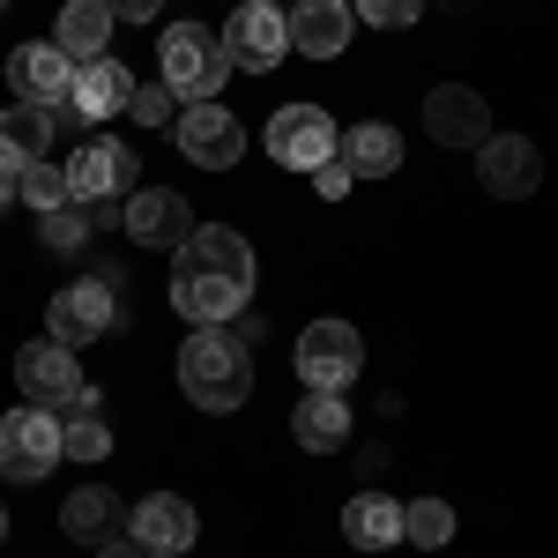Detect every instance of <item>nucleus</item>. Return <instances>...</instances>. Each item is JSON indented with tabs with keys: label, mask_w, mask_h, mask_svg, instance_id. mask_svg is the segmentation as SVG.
<instances>
[{
	"label": "nucleus",
	"mask_w": 558,
	"mask_h": 558,
	"mask_svg": "<svg viewBox=\"0 0 558 558\" xmlns=\"http://www.w3.org/2000/svg\"><path fill=\"white\" fill-rule=\"evenodd\" d=\"M179 387H186L194 410L231 417V410L254 395V357H246L239 336H223V328H194V336L179 343Z\"/></svg>",
	"instance_id": "nucleus-1"
},
{
	"label": "nucleus",
	"mask_w": 558,
	"mask_h": 558,
	"mask_svg": "<svg viewBox=\"0 0 558 558\" xmlns=\"http://www.w3.org/2000/svg\"><path fill=\"white\" fill-rule=\"evenodd\" d=\"M157 60H165V75H157V83L172 89L179 105H209L216 89L231 83V52H223V38L202 31V23H172L165 45H157Z\"/></svg>",
	"instance_id": "nucleus-2"
},
{
	"label": "nucleus",
	"mask_w": 558,
	"mask_h": 558,
	"mask_svg": "<svg viewBox=\"0 0 558 558\" xmlns=\"http://www.w3.org/2000/svg\"><path fill=\"white\" fill-rule=\"evenodd\" d=\"M120 276H83V283H60L52 291V305H45V336L52 343H68L75 357H83L112 320H120V291H112Z\"/></svg>",
	"instance_id": "nucleus-3"
},
{
	"label": "nucleus",
	"mask_w": 558,
	"mask_h": 558,
	"mask_svg": "<svg viewBox=\"0 0 558 558\" xmlns=\"http://www.w3.org/2000/svg\"><path fill=\"white\" fill-rule=\"evenodd\" d=\"M216 38L231 52V68H246V75H276V68L291 60V23H283V8H268V0H239Z\"/></svg>",
	"instance_id": "nucleus-4"
},
{
	"label": "nucleus",
	"mask_w": 558,
	"mask_h": 558,
	"mask_svg": "<svg viewBox=\"0 0 558 558\" xmlns=\"http://www.w3.org/2000/svg\"><path fill=\"white\" fill-rule=\"evenodd\" d=\"M357 373H365V343L350 320H313L299 336V380L313 395H343V387H357Z\"/></svg>",
	"instance_id": "nucleus-5"
},
{
	"label": "nucleus",
	"mask_w": 558,
	"mask_h": 558,
	"mask_svg": "<svg viewBox=\"0 0 558 558\" xmlns=\"http://www.w3.org/2000/svg\"><path fill=\"white\" fill-rule=\"evenodd\" d=\"M52 462H60V417L38 410V402L8 410V417H0V476L38 484V476H52Z\"/></svg>",
	"instance_id": "nucleus-6"
},
{
	"label": "nucleus",
	"mask_w": 558,
	"mask_h": 558,
	"mask_svg": "<svg viewBox=\"0 0 558 558\" xmlns=\"http://www.w3.org/2000/svg\"><path fill=\"white\" fill-rule=\"evenodd\" d=\"M179 128V149H186V165H202V172H231L239 157H246V128H239V112L231 105H186L172 120Z\"/></svg>",
	"instance_id": "nucleus-7"
},
{
	"label": "nucleus",
	"mask_w": 558,
	"mask_h": 558,
	"mask_svg": "<svg viewBox=\"0 0 558 558\" xmlns=\"http://www.w3.org/2000/svg\"><path fill=\"white\" fill-rule=\"evenodd\" d=\"M268 157L291 165V172L328 165V157H336V120H328L320 105H276V120H268Z\"/></svg>",
	"instance_id": "nucleus-8"
},
{
	"label": "nucleus",
	"mask_w": 558,
	"mask_h": 558,
	"mask_svg": "<svg viewBox=\"0 0 558 558\" xmlns=\"http://www.w3.org/2000/svg\"><path fill=\"white\" fill-rule=\"evenodd\" d=\"M476 186H484L492 202H529V194L544 186L536 142H529V134H492V142L476 149Z\"/></svg>",
	"instance_id": "nucleus-9"
},
{
	"label": "nucleus",
	"mask_w": 558,
	"mask_h": 558,
	"mask_svg": "<svg viewBox=\"0 0 558 558\" xmlns=\"http://www.w3.org/2000/svg\"><path fill=\"white\" fill-rule=\"evenodd\" d=\"M425 134L439 149H470L476 157V149L492 142V105H484L470 83H439L425 97Z\"/></svg>",
	"instance_id": "nucleus-10"
},
{
	"label": "nucleus",
	"mask_w": 558,
	"mask_h": 558,
	"mask_svg": "<svg viewBox=\"0 0 558 558\" xmlns=\"http://www.w3.org/2000/svg\"><path fill=\"white\" fill-rule=\"evenodd\" d=\"M128 536L149 558H179V551H194L202 521H194V507H186L179 492H149V499H134V507H128Z\"/></svg>",
	"instance_id": "nucleus-11"
},
{
	"label": "nucleus",
	"mask_w": 558,
	"mask_h": 558,
	"mask_svg": "<svg viewBox=\"0 0 558 558\" xmlns=\"http://www.w3.org/2000/svg\"><path fill=\"white\" fill-rule=\"evenodd\" d=\"M8 83H15V97H23V105L52 112V105H68V97H75V60H68L52 38L15 45V52H8Z\"/></svg>",
	"instance_id": "nucleus-12"
},
{
	"label": "nucleus",
	"mask_w": 558,
	"mask_h": 558,
	"mask_svg": "<svg viewBox=\"0 0 558 558\" xmlns=\"http://www.w3.org/2000/svg\"><path fill=\"white\" fill-rule=\"evenodd\" d=\"M120 223H128L134 246H149V254H179V246H186V231H194V209L179 202L172 186H134Z\"/></svg>",
	"instance_id": "nucleus-13"
},
{
	"label": "nucleus",
	"mask_w": 558,
	"mask_h": 558,
	"mask_svg": "<svg viewBox=\"0 0 558 558\" xmlns=\"http://www.w3.org/2000/svg\"><path fill=\"white\" fill-rule=\"evenodd\" d=\"M254 299V283H231V276H209V268H172V313L179 320H194V328H223V320H239V305Z\"/></svg>",
	"instance_id": "nucleus-14"
},
{
	"label": "nucleus",
	"mask_w": 558,
	"mask_h": 558,
	"mask_svg": "<svg viewBox=\"0 0 558 558\" xmlns=\"http://www.w3.org/2000/svg\"><path fill=\"white\" fill-rule=\"evenodd\" d=\"M134 165L120 142H83L75 157H68V202H120V194H134Z\"/></svg>",
	"instance_id": "nucleus-15"
},
{
	"label": "nucleus",
	"mask_w": 558,
	"mask_h": 558,
	"mask_svg": "<svg viewBox=\"0 0 558 558\" xmlns=\"http://www.w3.org/2000/svg\"><path fill=\"white\" fill-rule=\"evenodd\" d=\"M15 387H23L38 410H52V402H68V395L83 387V357L68 343H52V336H45V343H23L15 350Z\"/></svg>",
	"instance_id": "nucleus-16"
},
{
	"label": "nucleus",
	"mask_w": 558,
	"mask_h": 558,
	"mask_svg": "<svg viewBox=\"0 0 558 558\" xmlns=\"http://www.w3.org/2000/svg\"><path fill=\"white\" fill-rule=\"evenodd\" d=\"M283 23H291V52L336 60L350 45V0H299V8H283Z\"/></svg>",
	"instance_id": "nucleus-17"
},
{
	"label": "nucleus",
	"mask_w": 558,
	"mask_h": 558,
	"mask_svg": "<svg viewBox=\"0 0 558 558\" xmlns=\"http://www.w3.org/2000/svg\"><path fill=\"white\" fill-rule=\"evenodd\" d=\"M186 268H209V276H231V283H254V246L231 231V223H194L186 246H179Z\"/></svg>",
	"instance_id": "nucleus-18"
},
{
	"label": "nucleus",
	"mask_w": 558,
	"mask_h": 558,
	"mask_svg": "<svg viewBox=\"0 0 558 558\" xmlns=\"http://www.w3.org/2000/svg\"><path fill=\"white\" fill-rule=\"evenodd\" d=\"M60 529L75 536V544H105V536H120L128 529V507H120V492H105V484H75L68 492V507H60Z\"/></svg>",
	"instance_id": "nucleus-19"
},
{
	"label": "nucleus",
	"mask_w": 558,
	"mask_h": 558,
	"mask_svg": "<svg viewBox=\"0 0 558 558\" xmlns=\"http://www.w3.org/2000/svg\"><path fill=\"white\" fill-rule=\"evenodd\" d=\"M68 105H75L83 120H112V112H128V105H134V75L112 60V52H105V60H83V68H75V97H68Z\"/></svg>",
	"instance_id": "nucleus-20"
},
{
	"label": "nucleus",
	"mask_w": 558,
	"mask_h": 558,
	"mask_svg": "<svg viewBox=\"0 0 558 558\" xmlns=\"http://www.w3.org/2000/svg\"><path fill=\"white\" fill-rule=\"evenodd\" d=\"M52 149V112L38 105H0V172H31Z\"/></svg>",
	"instance_id": "nucleus-21"
},
{
	"label": "nucleus",
	"mask_w": 558,
	"mask_h": 558,
	"mask_svg": "<svg viewBox=\"0 0 558 558\" xmlns=\"http://www.w3.org/2000/svg\"><path fill=\"white\" fill-rule=\"evenodd\" d=\"M336 157L350 165V179H387L402 172V134L380 128V120H357L350 134H336Z\"/></svg>",
	"instance_id": "nucleus-22"
},
{
	"label": "nucleus",
	"mask_w": 558,
	"mask_h": 558,
	"mask_svg": "<svg viewBox=\"0 0 558 558\" xmlns=\"http://www.w3.org/2000/svg\"><path fill=\"white\" fill-rule=\"evenodd\" d=\"M52 45L83 68V60H105V45H112V8L105 0H68L60 8V23H52Z\"/></svg>",
	"instance_id": "nucleus-23"
},
{
	"label": "nucleus",
	"mask_w": 558,
	"mask_h": 558,
	"mask_svg": "<svg viewBox=\"0 0 558 558\" xmlns=\"http://www.w3.org/2000/svg\"><path fill=\"white\" fill-rule=\"evenodd\" d=\"M291 432H299L305 454H336V447H350V402L343 395H313V387H305V402L291 410Z\"/></svg>",
	"instance_id": "nucleus-24"
},
{
	"label": "nucleus",
	"mask_w": 558,
	"mask_h": 558,
	"mask_svg": "<svg viewBox=\"0 0 558 558\" xmlns=\"http://www.w3.org/2000/svg\"><path fill=\"white\" fill-rule=\"evenodd\" d=\"M343 536L357 551H395L402 544V499H387V492H357L343 507Z\"/></svg>",
	"instance_id": "nucleus-25"
},
{
	"label": "nucleus",
	"mask_w": 558,
	"mask_h": 558,
	"mask_svg": "<svg viewBox=\"0 0 558 558\" xmlns=\"http://www.w3.org/2000/svg\"><path fill=\"white\" fill-rule=\"evenodd\" d=\"M402 544H417V551L454 544V507H447V499H410V507H402Z\"/></svg>",
	"instance_id": "nucleus-26"
},
{
	"label": "nucleus",
	"mask_w": 558,
	"mask_h": 558,
	"mask_svg": "<svg viewBox=\"0 0 558 558\" xmlns=\"http://www.w3.org/2000/svg\"><path fill=\"white\" fill-rule=\"evenodd\" d=\"M105 454H112L105 417H60V462H105Z\"/></svg>",
	"instance_id": "nucleus-27"
},
{
	"label": "nucleus",
	"mask_w": 558,
	"mask_h": 558,
	"mask_svg": "<svg viewBox=\"0 0 558 558\" xmlns=\"http://www.w3.org/2000/svg\"><path fill=\"white\" fill-rule=\"evenodd\" d=\"M83 239H89L83 202H60V209H45V216H38V246H52V254H75Z\"/></svg>",
	"instance_id": "nucleus-28"
},
{
	"label": "nucleus",
	"mask_w": 558,
	"mask_h": 558,
	"mask_svg": "<svg viewBox=\"0 0 558 558\" xmlns=\"http://www.w3.org/2000/svg\"><path fill=\"white\" fill-rule=\"evenodd\" d=\"M23 202H31V209H60V202H68V165H31V172H23Z\"/></svg>",
	"instance_id": "nucleus-29"
},
{
	"label": "nucleus",
	"mask_w": 558,
	"mask_h": 558,
	"mask_svg": "<svg viewBox=\"0 0 558 558\" xmlns=\"http://www.w3.org/2000/svg\"><path fill=\"white\" fill-rule=\"evenodd\" d=\"M172 105H179V97L165 83H134V105H128V112L142 120V128H172V120H179Z\"/></svg>",
	"instance_id": "nucleus-30"
},
{
	"label": "nucleus",
	"mask_w": 558,
	"mask_h": 558,
	"mask_svg": "<svg viewBox=\"0 0 558 558\" xmlns=\"http://www.w3.org/2000/svg\"><path fill=\"white\" fill-rule=\"evenodd\" d=\"M357 15H365L373 31H410V23L425 15V0H357Z\"/></svg>",
	"instance_id": "nucleus-31"
},
{
	"label": "nucleus",
	"mask_w": 558,
	"mask_h": 558,
	"mask_svg": "<svg viewBox=\"0 0 558 558\" xmlns=\"http://www.w3.org/2000/svg\"><path fill=\"white\" fill-rule=\"evenodd\" d=\"M313 194H320V202H343V194H350V165H343V157L313 165Z\"/></svg>",
	"instance_id": "nucleus-32"
},
{
	"label": "nucleus",
	"mask_w": 558,
	"mask_h": 558,
	"mask_svg": "<svg viewBox=\"0 0 558 558\" xmlns=\"http://www.w3.org/2000/svg\"><path fill=\"white\" fill-rule=\"evenodd\" d=\"M112 8V23H157L165 15V0H105Z\"/></svg>",
	"instance_id": "nucleus-33"
},
{
	"label": "nucleus",
	"mask_w": 558,
	"mask_h": 558,
	"mask_svg": "<svg viewBox=\"0 0 558 558\" xmlns=\"http://www.w3.org/2000/svg\"><path fill=\"white\" fill-rule=\"evenodd\" d=\"M97 558H149V551H142L134 536H105V544H97Z\"/></svg>",
	"instance_id": "nucleus-34"
},
{
	"label": "nucleus",
	"mask_w": 558,
	"mask_h": 558,
	"mask_svg": "<svg viewBox=\"0 0 558 558\" xmlns=\"http://www.w3.org/2000/svg\"><path fill=\"white\" fill-rule=\"evenodd\" d=\"M8 202H23V172H0V216H8Z\"/></svg>",
	"instance_id": "nucleus-35"
},
{
	"label": "nucleus",
	"mask_w": 558,
	"mask_h": 558,
	"mask_svg": "<svg viewBox=\"0 0 558 558\" xmlns=\"http://www.w3.org/2000/svg\"><path fill=\"white\" fill-rule=\"evenodd\" d=\"M268 8H299V0H268Z\"/></svg>",
	"instance_id": "nucleus-36"
},
{
	"label": "nucleus",
	"mask_w": 558,
	"mask_h": 558,
	"mask_svg": "<svg viewBox=\"0 0 558 558\" xmlns=\"http://www.w3.org/2000/svg\"><path fill=\"white\" fill-rule=\"evenodd\" d=\"M0 536H8V514H0Z\"/></svg>",
	"instance_id": "nucleus-37"
},
{
	"label": "nucleus",
	"mask_w": 558,
	"mask_h": 558,
	"mask_svg": "<svg viewBox=\"0 0 558 558\" xmlns=\"http://www.w3.org/2000/svg\"><path fill=\"white\" fill-rule=\"evenodd\" d=\"M0 8H8V0H0Z\"/></svg>",
	"instance_id": "nucleus-38"
}]
</instances>
